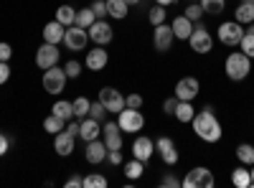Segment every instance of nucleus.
Wrapping results in <instances>:
<instances>
[{
  "mask_svg": "<svg viewBox=\"0 0 254 188\" xmlns=\"http://www.w3.org/2000/svg\"><path fill=\"white\" fill-rule=\"evenodd\" d=\"M190 125H193V132L206 142H219L221 135H224L221 122H219V117L214 115L211 107H203L201 112H196V117L190 120Z\"/></svg>",
  "mask_w": 254,
  "mask_h": 188,
  "instance_id": "f257e3e1",
  "label": "nucleus"
},
{
  "mask_svg": "<svg viewBox=\"0 0 254 188\" xmlns=\"http://www.w3.org/2000/svg\"><path fill=\"white\" fill-rule=\"evenodd\" d=\"M224 66H226V76L231 81H242L252 71V59L247 54H242V51H234V54L226 56V64Z\"/></svg>",
  "mask_w": 254,
  "mask_h": 188,
  "instance_id": "f03ea898",
  "label": "nucleus"
},
{
  "mask_svg": "<svg viewBox=\"0 0 254 188\" xmlns=\"http://www.w3.org/2000/svg\"><path fill=\"white\" fill-rule=\"evenodd\" d=\"M117 125H120V130H122V132L135 135V132H140V130H142L145 117H142V112H140V110L125 107V110H120V112H117Z\"/></svg>",
  "mask_w": 254,
  "mask_h": 188,
  "instance_id": "7ed1b4c3",
  "label": "nucleus"
},
{
  "mask_svg": "<svg viewBox=\"0 0 254 188\" xmlns=\"http://www.w3.org/2000/svg\"><path fill=\"white\" fill-rule=\"evenodd\" d=\"M181 186H186V188H214L216 181H214V173H211L208 168L198 165V168H190L186 173V178L181 181Z\"/></svg>",
  "mask_w": 254,
  "mask_h": 188,
  "instance_id": "20e7f679",
  "label": "nucleus"
},
{
  "mask_svg": "<svg viewBox=\"0 0 254 188\" xmlns=\"http://www.w3.org/2000/svg\"><path fill=\"white\" fill-rule=\"evenodd\" d=\"M87 33H89V41H94L97 46H107L110 41L115 38V31H112V26H110L104 18H97L94 23L89 26V31H87Z\"/></svg>",
  "mask_w": 254,
  "mask_h": 188,
  "instance_id": "39448f33",
  "label": "nucleus"
},
{
  "mask_svg": "<svg viewBox=\"0 0 254 188\" xmlns=\"http://www.w3.org/2000/svg\"><path fill=\"white\" fill-rule=\"evenodd\" d=\"M188 44L196 54H208L211 49H214V38H211V33L198 23V26H193V33L188 36Z\"/></svg>",
  "mask_w": 254,
  "mask_h": 188,
  "instance_id": "423d86ee",
  "label": "nucleus"
},
{
  "mask_svg": "<svg viewBox=\"0 0 254 188\" xmlns=\"http://www.w3.org/2000/svg\"><path fill=\"white\" fill-rule=\"evenodd\" d=\"M64 87H66V71H64V69L51 66V69L44 71V89L49 94H61Z\"/></svg>",
  "mask_w": 254,
  "mask_h": 188,
  "instance_id": "0eeeda50",
  "label": "nucleus"
},
{
  "mask_svg": "<svg viewBox=\"0 0 254 188\" xmlns=\"http://www.w3.org/2000/svg\"><path fill=\"white\" fill-rule=\"evenodd\" d=\"M87 41H89L87 28L69 26V28H66V33H64V44H66V49H69V51H84V49H87Z\"/></svg>",
  "mask_w": 254,
  "mask_h": 188,
  "instance_id": "6e6552de",
  "label": "nucleus"
},
{
  "mask_svg": "<svg viewBox=\"0 0 254 188\" xmlns=\"http://www.w3.org/2000/svg\"><path fill=\"white\" fill-rule=\"evenodd\" d=\"M244 36V28L239 20H231V23H221L219 26V41L224 46H239V41Z\"/></svg>",
  "mask_w": 254,
  "mask_h": 188,
  "instance_id": "1a4fd4ad",
  "label": "nucleus"
},
{
  "mask_svg": "<svg viewBox=\"0 0 254 188\" xmlns=\"http://www.w3.org/2000/svg\"><path fill=\"white\" fill-rule=\"evenodd\" d=\"M59 56H61V51L56 49V44H46V41H44V46L36 51V66L46 71V69L59 64Z\"/></svg>",
  "mask_w": 254,
  "mask_h": 188,
  "instance_id": "9d476101",
  "label": "nucleus"
},
{
  "mask_svg": "<svg viewBox=\"0 0 254 188\" xmlns=\"http://www.w3.org/2000/svg\"><path fill=\"white\" fill-rule=\"evenodd\" d=\"M201 92V84H198V79L196 76H183L178 84H176V97L181 102H193Z\"/></svg>",
  "mask_w": 254,
  "mask_h": 188,
  "instance_id": "9b49d317",
  "label": "nucleus"
},
{
  "mask_svg": "<svg viewBox=\"0 0 254 188\" xmlns=\"http://www.w3.org/2000/svg\"><path fill=\"white\" fill-rule=\"evenodd\" d=\"M99 102L107 107V112H120V110H125V97L115 89V87H104V89H99Z\"/></svg>",
  "mask_w": 254,
  "mask_h": 188,
  "instance_id": "f8f14e48",
  "label": "nucleus"
},
{
  "mask_svg": "<svg viewBox=\"0 0 254 188\" xmlns=\"http://www.w3.org/2000/svg\"><path fill=\"white\" fill-rule=\"evenodd\" d=\"M102 135H104V145H107V150H122V130H120L117 122L102 125Z\"/></svg>",
  "mask_w": 254,
  "mask_h": 188,
  "instance_id": "ddd939ff",
  "label": "nucleus"
},
{
  "mask_svg": "<svg viewBox=\"0 0 254 188\" xmlns=\"http://www.w3.org/2000/svg\"><path fill=\"white\" fill-rule=\"evenodd\" d=\"M155 150L160 153L165 165H176L178 163V150H176V142L171 137H158L155 140Z\"/></svg>",
  "mask_w": 254,
  "mask_h": 188,
  "instance_id": "4468645a",
  "label": "nucleus"
},
{
  "mask_svg": "<svg viewBox=\"0 0 254 188\" xmlns=\"http://www.w3.org/2000/svg\"><path fill=\"white\" fill-rule=\"evenodd\" d=\"M173 41H176V36H173V28H171V26H165V23L155 26L153 44H155V49H158V51H171Z\"/></svg>",
  "mask_w": 254,
  "mask_h": 188,
  "instance_id": "2eb2a0df",
  "label": "nucleus"
},
{
  "mask_svg": "<svg viewBox=\"0 0 254 188\" xmlns=\"http://www.w3.org/2000/svg\"><path fill=\"white\" fill-rule=\"evenodd\" d=\"M153 153H155V140H150V137H135V142H132V155L137 158V160H142V163H147L153 158Z\"/></svg>",
  "mask_w": 254,
  "mask_h": 188,
  "instance_id": "dca6fc26",
  "label": "nucleus"
},
{
  "mask_svg": "<svg viewBox=\"0 0 254 188\" xmlns=\"http://www.w3.org/2000/svg\"><path fill=\"white\" fill-rule=\"evenodd\" d=\"M102 135V122H97L94 117H84L81 122H79V137L84 140V142H89V140H97Z\"/></svg>",
  "mask_w": 254,
  "mask_h": 188,
  "instance_id": "f3484780",
  "label": "nucleus"
},
{
  "mask_svg": "<svg viewBox=\"0 0 254 188\" xmlns=\"http://www.w3.org/2000/svg\"><path fill=\"white\" fill-rule=\"evenodd\" d=\"M84 158H87V163H92V165H99L104 158H107V145H104L99 137L97 140H89L87 142V150H84Z\"/></svg>",
  "mask_w": 254,
  "mask_h": 188,
  "instance_id": "a211bd4d",
  "label": "nucleus"
},
{
  "mask_svg": "<svg viewBox=\"0 0 254 188\" xmlns=\"http://www.w3.org/2000/svg\"><path fill=\"white\" fill-rule=\"evenodd\" d=\"M74 135L71 132H66V130H61L59 135H54V150H56V155H61V158H66V155H71L74 153Z\"/></svg>",
  "mask_w": 254,
  "mask_h": 188,
  "instance_id": "6ab92c4d",
  "label": "nucleus"
},
{
  "mask_svg": "<svg viewBox=\"0 0 254 188\" xmlns=\"http://www.w3.org/2000/svg\"><path fill=\"white\" fill-rule=\"evenodd\" d=\"M107 61H110L107 49H89L87 51V69H92V71H102L107 66Z\"/></svg>",
  "mask_w": 254,
  "mask_h": 188,
  "instance_id": "aec40b11",
  "label": "nucleus"
},
{
  "mask_svg": "<svg viewBox=\"0 0 254 188\" xmlns=\"http://www.w3.org/2000/svg\"><path fill=\"white\" fill-rule=\"evenodd\" d=\"M64 33H66V26H61L59 20H49L44 26V41L46 44H64Z\"/></svg>",
  "mask_w": 254,
  "mask_h": 188,
  "instance_id": "412c9836",
  "label": "nucleus"
},
{
  "mask_svg": "<svg viewBox=\"0 0 254 188\" xmlns=\"http://www.w3.org/2000/svg\"><path fill=\"white\" fill-rule=\"evenodd\" d=\"M171 28H173V36H176V38H181V41H188V36L193 33V20H190V18H186V15H178V18H173Z\"/></svg>",
  "mask_w": 254,
  "mask_h": 188,
  "instance_id": "4be33fe9",
  "label": "nucleus"
},
{
  "mask_svg": "<svg viewBox=\"0 0 254 188\" xmlns=\"http://www.w3.org/2000/svg\"><path fill=\"white\" fill-rule=\"evenodd\" d=\"M51 112H54L56 117H61L64 122H69V120H74V102H66V99H59V102H54V107H51Z\"/></svg>",
  "mask_w": 254,
  "mask_h": 188,
  "instance_id": "5701e85b",
  "label": "nucleus"
},
{
  "mask_svg": "<svg viewBox=\"0 0 254 188\" xmlns=\"http://www.w3.org/2000/svg\"><path fill=\"white\" fill-rule=\"evenodd\" d=\"M237 20L242 26H249L254 20V0H242V5L237 8Z\"/></svg>",
  "mask_w": 254,
  "mask_h": 188,
  "instance_id": "b1692460",
  "label": "nucleus"
},
{
  "mask_svg": "<svg viewBox=\"0 0 254 188\" xmlns=\"http://www.w3.org/2000/svg\"><path fill=\"white\" fill-rule=\"evenodd\" d=\"M127 10H130L127 0H107V15L122 20V18H127Z\"/></svg>",
  "mask_w": 254,
  "mask_h": 188,
  "instance_id": "393cba45",
  "label": "nucleus"
},
{
  "mask_svg": "<svg viewBox=\"0 0 254 188\" xmlns=\"http://www.w3.org/2000/svg\"><path fill=\"white\" fill-rule=\"evenodd\" d=\"M193 117H196L193 104H190V102H178V107H176V120L183 122V125H188Z\"/></svg>",
  "mask_w": 254,
  "mask_h": 188,
  "instance_id": "a878e982",
  "label": "nucleus"
},
{
  "mask_svg": "<svg viewBox=\"0 0 254 188\" xmlns=\"http://www.w3.org/2000/svg\"><path fill=\"white\" fill-rule=\"evenodd\" d=\"M44 130H46L49 135H59L61 130H66V122H64L61 117H56V115L51 112V115L44 120Z\"/></svg>",
  "mask_w": 254,
  "mask_h": 188,
  "instance_id": "bb28decb",
  "label": "nucleus"
},
{
  "mask_svg": "<svg viewBox=\"0 0 254 188\" xmlns=\"http://www.w3.org/2000/svg\"><path fill=\"white\" fill-rule=\"evenodd\" d=\"M231 183H234L237 188H252V176H249L247 165H244V168H237L234 173H231Z\"/></svg>",
  "mask_w": 254,
  "mask_h": 188,
  "instance_id": "cd10ccee",
  "label": "nucleus"
},
{
  "mask_svg": "<svg viewBox=\"0 0 254 188\" xmlns=\"http://www.w3.org/2000/svg\"><path fill=\"white\" fill-rule=\"evenodd\" d=\"M56 20H59V23L61 26H74V20H76V10L71 8V5H61L59 10H56Z\"/></svg>",
  "mask_w": 254,
  "mask_h": 188,
  "instance_id": "c85d7f7f",
  "label": "nucleus"
},
{
  "mask_svg": "<svg viewBox=\"0 0 254 188\" xmlns=\"http://www.w3.org/2000/svg\"><path fill=\"white\" fill-rule=\"evenodd\" d=\"M237 158H239V163L242 165H254V145H249V142H242L239 148H237Z\"/></svg>",
  "mask_w": 254,
  "mask_h": 188,
  "instance_id": "c756f323",
  "label": "nucleus"
},
{
  "mask_svg": "<svg viewBox=\"0 0 254 188\" xmlns=\"http://www.w3.org/2000/svg\"><path fill=\"white\" fill-rule=\"evenodd\" d=\"M97 20V15H94V10L92 8H81V10H76V20H74V26H79V28H89L92 23Z\"/></svg>",
  "mask_w": 254,
  "mask_h": 188,
  "instance_id": "7c9ffc66",
  "label": "nucleus"
},
{
  "mask_svg": "<svg viewBox=\"0 0 254 188\" xmlns=\"http://www.w3.org/2000/svg\"><path fill=\"white\" fill-rule=\"evenodd\" d=\"M142 165H145V163H142V160H137V158H135V160H130V163L125 165V176L130 178V181H137V178L142 176V171H145Z\"/></svg>",
  "mask_w": 254,
  "mask_h": 188,
  "instance_id": "2f4dec72",
  "label": "nucleus"
},
{
  "mask_svg": "<svg viewBox=\"0 0 254 188\" xmlns=\"http://www.w3.org/2000/svg\"><path fill=\"white\" fill-rule=\"evenodd\" d=\"M201 8H203V13H208V15H219V13L226 8V0H201Z\"/></svg>",
  "mask_w": 254,
  "mask_h": 188,
  "instance_id": "473e14b6",
  "label": "nucleus"
},
{
  "mask_svg": "<svg viewBox=\"0 0 254 188\" xmlns=\"http://www.w3.org/2000/svg\"><path fill=\"white\" fill-rule=\"evenodd\" d=\"M89 107H92V102H89L87 97H76V99H74V117L84 120V117L89 115Z\"/></svg>",
  "mask_w": 254,
  "mask_h": 188,
  "instance_id": "72a5a7b5",
  "label": "nucleus"
},
{
  "mask_svg": "<svg viewBox=\"0 0 254 188\" xmlns=\"http://www.w3.org/2000/svg\"><path fill=\"white\" fill-rule=\"evenodd\" d=\"M81 186L84 188H107V178L99 176V173H89L87 178L81 181Z\"/></svg>",
  "mask_w": 254,
  "mask_h": 188,
  "instance_id": "f704fd0d",
  "label": "nucleus"
},
{
  "mask_svg": "<svg viewBox=\"0 0 254 188\" xmlns=\"http://www.w3.org/2000/svg\"><path fill=\"white\" fill-rule=\"evenodd\" d=\"M239 49H242V54H247L249 59H254V36H252V33L244 31V36H242V41H239Z\"/></svg>",
  "mask_w": 254,
  "mask_h": 188,
  "instance_id": "c9c22d12",
  "label": "nucleus"
},
{
  "mask_svg": "<svg viewBox=\"0 0 254 188\" xmlns=\"http://www.w3.org/2000/svg\"><path fill=\"white\" fill-rule=\"evenodd\" d=\"M147 20H150L153 26L165 23V5H155V8H150V13H147Z\"/></svg>",
  "mask_w": 254,
  "mask_h": 188,
  "instance_id": "e433bc0d",
  "label": "nucleus"
},
{
  "mask_svg": "<svg viewBox=\"0 0 254 188\" xmlns=\"http://www.w3.org/2000/svg\"><path fill=\"white\" fill-rule=\"evenodd\" d=\"M89 117H94L97 122H104V117H107V107L97 99V102H92V107H89Z\"/></svg>",
  "mask_w": 254,
  "mask_h": 188,
  "instance_id": "4c0bfd02",
  "label": "nucleus"
},
{
  "mask_svg": "<svg viewBox=\"0 0 254 188\" xmlns=\"http://www.w3.org/2000/svg\"><path fill=\"white\" fill-rule=\"evenodd\" d=\"M64 71H66V79H76L79 74H81V64L79 61H66V66H64Z\"/></svg>",
  "mask_w": 254,
  "mask_h": 188,
  "instance_id": "58836bf2",
  "label": "nucleus"
},
{
  "mask_svg": "<svg viewBox=\"0 0 254 188\" xmlns=\"http://www.w3.org/2000/svg\"><path fill=\"white\" fill-rule=\"evenodd\" d=\"M89 8L94 10V15H97V18H107V0H94V3H92Z\"/></svg>",
  "mask_w": 254,
  "mask_h": 188,
  "instance_id": "ea45409f",
  "label": "nucleus"
},
{
  "mask_svg": "<svg viewBox=\"0 0 254 188\" xmlns=\"http://www.w3.org/2000/svg\"><path fill=\"white\" fill-rule=\"evenodd\" d=\"M183 15H186V18H190L193 23H196V20H201V15H203V8H201V3H198V5H188Z\"/></svg>",
  "mask_w": 254,
  "mask_h": 188,
  "instance_id": "a19ab883",
  "label": "nucleus"
},
{
  "mask_svg": "<svg viewBox=\"0 0 254 188\" xmlns=\"http://www.w3.org/2000/svg\"><path fill=\"white\" fill-rule=\"evenodd\" d=\"M178 102H181V99H178L176 94H173V97H168V99L163 102V112H165V115H176V107H178Z\"/></svg>",
  "mask_w": 254,
  "mask_h": 188,
  "instance_id": "79ce46f5",
  "label": "nucleus"
},
{
  "mask_svg": "<svg viewBox=\"0 0 254 188\" xmlns=\"http://www.w3.org/2000/svg\"><path fill=\"white\" fill-rule=\"evenodd\" d=\"M125 107L140 110V107H142V97H140V94H127V97H125Z\"/></svg>",
  "mask_w": 254,
  "mask_h": 188,
  "instance_id": "37998d69",
  "label": "nucleus"
},
{
  "mask_svg": "<svg viewBox=\"0 0 254 188\" xmlns=\"http://www.w3.org/2000/svg\"><path fill=\"white\" fill-rule=\"evenodd\" d=\"M10 56H13L10 44H5V41H0V61H10Z\"/></svg>",
  "mask_w": 254,
  "mask_h": 188,
  "instance_id": "c03bdc74",
  "label": "nucleus"
},
{
  "mask_svg": "<svg viewBox=\"0 0 254 188\" xmlns=\"http://www.w3.org/2000/svg\"><path fill=\"white\" fill-rule=\"evenodd\" d=\"M8 79H10V66L8 61H0V84H5Z\"/></svg>",
  "mask_w": 254,
  "mask_h": 188,
  "instance_id": "a18cd8bd",
  "label": "nucleus"
},
{
  "mask_svg": "<svg viewBox=\"0 0 254 188\" xmlns=\"http://www.w3.org/2000/svg\"><path fill=\"white\" fill-rule=\"evenodd\" d=\"M160 186H168V188H178V186H181V181H178L176 176H171V173H168V176L160 181Z\"/></svg>",
  "mask_w": 254,
  "mask_h": 188,
  "instance_id": "49530a36",
  "label": "nucleus"
},
{
  "mask_svg": "<svg viewBox=\"0 0 254 188\" xmlns=\"http://www.w3.org/2000/svg\"><path fill=\"white\" fill-rule=\"evenodd\" d=\"M107 158H110L112 165H120V163H122V153H120V150H107Z\"/></svg>",
  "mask_w": 254,
  "mask_h": 188,
  "instance_id": "de8ad7c7",
  "label": "nucleus"
},
{
  "mask_svg": "<svg viewBox=\"0 0 254 188\" xmlns=\"http://www.w3.org/2000/svg\"><path fill=\"white\" fill-rule=\"evenodd\" d=\"M8 148H10V140H8L3 132H0V155H5V153H8Z\"/></svg>",
  "mask_w": 254,
  "mask_h": 188,
  "instance_id": "09e8293b",
  "label": "nucleus"
},
{
  "mask_svg": "<svg viewBox=\"0 0 254 188\" xmlns=\"http://www.w3.org/2000/svg\"><path fill=\"white\" fill-rule=\"evenodd\" d=\"M81 181H84L81 176H71V178L66 181V188H79V186H81Z\"/></svg>",
  "mask_w": 254,
  "mask_h": 188,
  "instance_id": "8fccbe9b",
  "label": "nucleus"
},
{
  "mask_svg": "<svg viewBox=\"0 0 254 188\" xmlns=\"http://www.w3.org/2000/svg\"><path fill=\"white\" fill-rule=\"evenodd\" d=\"M66 132H71L74 137L79 135V122H74V120H69V125H66Z\"/></svg>",
  "mask_w": 254,
  "mask_h": 188,
  "instance_id": "3c124183",
  "label": "nucleus"
},
{
  "mask_svg": "<svg viewBox=\"0 0 254 188\" xmlns=\"http://www.w3.org/2000/svg\"><path fill=\"white\" fill-rule=\"evenodd\" d=\"M158 5H171V3H176V0H155Z\"/></svg>",
  "mask_w": 254,
  "mask_h": 188,
  "instance_id": "603ef678",
  "label": "nucleus"
},
{
  "mask_svg": "<svg viewBox=\"0 0 254 188\" xmlns=\"http://www.w3.org/2000/svg\"><path fill=\"white\" fill-rule=\"evenodd\" d=\"M249 176H252V188H254V165H249Z\"/></svg>",
  "mask_w": 254,
  "mask_h": 188,
  "instance_id": "864d4df0",
  "label": "nucleus"
},
{
  "mask_svg": "<svg viewBox=\"0 0 254 188\" xmlns=\"http://www.w3.org/2000/svg\"><path fill=\"white\" fill-rule=\"evenodd\" d=\"M247 33H252V36H254V20H252V23H249V31H247Z\"/></svg>",
  "mask_w": 254,
  "mask_h": 188,
  "instance_id": "5fc2aeb1",
  "label": "nucleus"
},
{
  "mask_svg": "<svg viewBox=\"0 0 254 188\" xmlns=\"http://www.w3.org/2000/svg\"><path fill=\"white\" fill-rule=\"evenodd\" d=\"M140 3V0H127V5H137Z\"/></svg>",
  "mask_w": 254,
  "mask_h": 188,
  "instance_id": "6e6d98bb",
  "label": "nucleus"
}]
</instances>
